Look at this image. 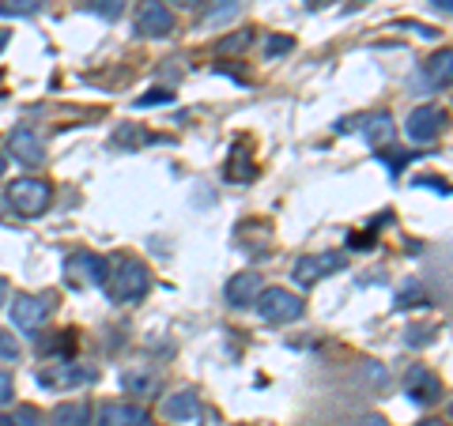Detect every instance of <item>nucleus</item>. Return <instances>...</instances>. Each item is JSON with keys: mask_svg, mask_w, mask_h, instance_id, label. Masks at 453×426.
<instances>
[{"mask_svg": "<svg viewBox=\"0 0 453 426\" xmlns=\"http://www.w3.org/2000/svg\"><path fill=\"white\" fill-rule=\"evenodd\" d=\"M53 314V298L46 294H16L12 298V306H8V317L12 324H16L19 332H38L42 324H46V317Z\"/></svg>", "mask_w": 453, "mask_h": 426, "instance_id": "obj_6", "label": "nucleus"}, {"mask_svg": "<svg viewBox=\"0 0 453 426\" xmlns=\"http://www.w3.org/2000/svg\"><path fill=\"white\" fill-rule=\"evenodd\" d=\"M163 415L170 422H186V419H196L201 415V400H196L193 389H181V392H170L163 400Z\"/></svg>", "mask_w": 453, "mask_h": 426, "instance_id": "obj_14", "label": "nucleus"}, {"mask_svg": "<svg viewBox=\"0 0 453 426\" xmlns=\"http://www.w3.org/2000/svg\"><path fill=\"white\" fill-rule=\"evenodd\" d=\"M121 385L129 389V392H140V396H151L155 389H159V377L155 374H125L121 377Z\"/></svg>", "mask_w": 453, "mask_h": 426, "instance_id": "obj_22", "label": "nucleus"}, {"mask_svg": "<svg viewBox=\"0 0 453 426\" xmlns=\"http://www.w3.org/2000/svg\"><path fill=\"white\" fill-rule=\"evenodd\" d=\"M106 294H110V302H118V306H133L140 302L148 291H151V272H148V264L144 261H133V257H121L118 264L106 272Z\"/></svg>", "mask_w": 453, "mask_h": 426, "instance_id": "obj_1", "label": "nucleus"}, {"mask_svg": "<svg viewBox=\"0 0 453 426\" xmlns=\"http://www.w3.org/2000/svg\"><path fill=\"white\" fill-rule=\"evenodd\" d=\"M46 419H42V411L31 407V404H19L12 411H0V426H42Z\"/></svg>", "mask_w": 453, "mask_h": 426, "instance_id": "obj_19", "label": "nucleus"}, {"mask_svg": "<svg viewBox=\"0 0 453 426\" xmlns=\"http://www.w3.org/2000/svg\"><path fill=\"white\" fill-rule=\"evenodd\" d=\"M0 362H19V344L12 332H0Z\"/></svg>", "mask_w": 453, "mask_h": 426, "instance_id": "obj_25", "label": "nucleus"}, {"mask_svg": "<svg viewBox=\"0 0 453 426\" xmlns=\"http://www.w3.org/2000/svg\"><path fill=\"white\" fill-rule=\"evenodd\" d=\"M449 419H453V404H449Z\"/></svg>", "mask_w": 453, "mask_h": 426, "instance_id": "obj_38", "label": "nucleus"}, {"mask_svg": "<svg viewBox=\"0 0 453 426\" xmlns=\"http://www.w3.org/2000/svg\"><path fill=\"white\" fill-rule=\"evenodd\" d=\"M125 4H129V0H80V8L95 11V16H103V19H110V23L121 16Z\"/></svg>", "mask_w": 453, "mask_h": 426, "instance_id": "obj_20", "label": "nucleus"}, {"mask_svg": "<svg viewBox=\"0 0 453 426\" xmlns=\"http://www.w3.org/2000/svg\"><path fill=\"white\" fill-rule=\"evenodd\" d=\"M8 46V31H0V49H4Z\"/></svg>", "mask_w": 453, "mask_h": 426, "instance_id": "obj_35", "label": "nucleus"}, {"mask_svg": "<svg viewBox=\"0 0 453 426\" xmlns=\"http://www.w3.org/2000/svg\"><path fill=\"white\" fill-rule=\"evenodd\" d=\"M336 268H344V257H336V253H321V257H299L291 276H295V283L310 287V283H318V276H329V272H336Z\"/></svg>", "mask_w": 453, "mask_h": 426, "instance_id": "obj_13", "label": "nucleus"}, {"mask_svg": "<svg viewBox=\"0 0 453 426\" xmlns=\"http://www.w3.org/2000/svg\"><path fill=\"white\" fill-rule=\"evenodd\" d=\"M419 426H438V419H423V422H419Z\"/></svg>", "mask_w": 453, "mask_h": 426, "instance_id": "obj_37", "label": "nucleus"}, {"mask_svg": "<svg viewBox=\"0 0 453 426\" xmlns=\"http://www.w3.org/2000/svg\"><path fill=\"white\" fill-rule=\"evenodd\" d=\"M4 166H8V159H4V151H0V174H4Z\"/></svg>", "mask_w": 453, "mask_h": 426, "instance_id": "obj_36", "label": "nucleus"}, {"mask_svg": "<svg viewBox=\"0 0 453 426\" xmlns=\"http://www.w3.org/2000/svg\"><path fill=\"white\" fill-rule=\"evenodd\" d=\"M261 291H265L261 272H238V276L226 279V291H223V298H226V306L246 309V306L257 302V294H261Z\"/></svg>", "mask_w": 453, "mask_h": 426, "instance_id": "obj_10", "label": "nucleus"}, {"mask_svg": "<svg viewBox=\"0 0 453 426\" xmlns=\"http://www.w3.org/2000/svg\"><path fill=\"white\" fill-rule=\"evenodd\" d=\"M174 4H178V8H196L201 0H174Z\"/></svg>", "mask_w": 453, "mask_h": 426, "instance_id": "obj_34", "label": "nucleus"}, {"mask_svg": "<svg viewBox=\"0 0 453 426\" xmlns=\"http://www.w3.org/2000/svg\"><path fill=\"white\" fill-rule=\"evenodd\" d=\"M250 38H253L250 31H238V34H231V38H223V42H219V49H223V53H238V49H246V46H250Z\"/></svg>", "mask_w": 453, "mask_h": 426, "instance_id": "obj_27", "label": "nucleus"}, {"mask_svg": "<svg viewBox=\"0 0 453 426\" xmlns=\"http://www.w3.org/2000/svg\"><path fill=\"white\" fill-rule=\"evenodd\" d=\"M253 306H257V317L268 324H288L306 314V302L299 294H291L288 287H265Z\"/></svg>", "mask_w": 453, "mask_h": 426, "instance_id": "obj_2", "label": "nucleus"}, {"mask_svg": "<svg viewBox=\"0 0 453 426\" xmlns=\"http://www.w3.org/2000/svg\"><path fill=\"white\" fill-rule=\"evenodd\" d=\"M404 392L412 404H434L438 392H442V381H438V374H431L427 366H412V370L404 374Z\"/></svg>", "mask_w": 453, "mask_h": 426, "instance_id": "obj_11", "label": "nucleus"}, {"mask_svg": "<svg viewBox=\"0 0 453 426\" xmlns=\"http://www.w3.org/2000/svg\"><path fill=\"white\" fill-rule=\"evenodd\" d=\"M446 110H438V106H416L412 113H408V121H404V133L408 140H416V144H431V140H438L446 133Z\"/></svg>", "mask_w": 453, "mask_h": 426, "instance_id": "obj_8", "label": "nucleus"}, {"mask_svg": "<svg viewBox=\"0 0 453 426\" xmlns=\"http://www.w3.org/2000/svg\"><path fill=\"white\" fill-rule=\"evenodd\" d=\"M427 76L438 83V87H449L453 83V49H438L427 61Z\"/></svg>", "mask_w": 453, "mask_h": 426, "instance_id": "obj_17", "label": "nucleus"}, {"mask_svg": "<svg viewBox=\"0 0 453 426\" xmlns=\"http://www.w3.org/2000/svg\"><path fill=\"white\" fill-rule=\"evenodd\" d=\"M359 426H389V422L381 415H366V419H359Z\"/></svg>", "mask_w": 453, "mask_h": 426, "instance_id": "obj_32", "label": "nucleus"}, {"mask_svg": "<svg viewBox=\"0 0 453 426\" xmlns=\"http://www.w3.org/2000/svg\"><path fill=\"white\" fill-rule=\"evenodd\" d=\"M98 426H155L144 407H136L129 400H110L98 407Z\"/></svg>", "mask_w": 453, "mask_h": 426, "instance_id": "obj_9", "label": "nucleus"}, {"mask_svg": "<svg viewBox=\"0 0 453 426\" xmlns=\"http://www.w3.org/2000/svg\"><path fill=\"white\" fill-rule=\"evenodd\" d=\"M106 272H110L106 257H98V253H91V249H76L73 257L65 261V279H68V287H103Z\"/></svg>", "mask_w": 453, "mask_h": 426, "instance_id": "obj_5", "label": "nucleus"}, {"mask_svg": "<svg viewBox=\"0 0 453 426\" xmlns=\"http://www.w3.org/2000/svg\"><path fill=\"white\" fill-rule=\"evenodd\" d=\"M133 23H136L140 38H166V34H174V11H170L163 0H140Z\"/></svg>", "mask_w": 453, "mask_h": 426, "instance_id": "obj_7", "label": "nucleus"}, {"mask_svg": "<svg viewBox=\"0 0 453 426\" xmlns=\"http://www.w3.org/2000/svg\"><path fill=\"white\" fill-rule=\"evenodd\" d=\"M42 354H46L50 362H53V359H73V354H76V332H73V329H65L61 336H53L50 344L42 339Z\"/></svg>", "mask_w": 453, "mask_h": 426, "instance_id": "obj_18", "label": "nucleus"}, {"mask_svg": "<svg viewBox=\"0 0 453 426\" xmlns=\"http://www.w3.org/2000/svg\"><path fill=\"white\" fill-rule=\"evenodd\" d=\"M416 336H412V344L416 347H423V344H431V329H412Z\"/></svg>", "mask_w": 453, "mask_h": 426, "instance_id": "obj_30", "label": "nucleus"}, {"mask_svg": "<svg viewBox=\"0 0 453 426\" xmlns=\"http://www.w3.org/2000/svg\"><path fill=\"white\" fill-rule=\"evenodd\" d=\"M50 201H53V189H50V181H42V178H19L8 186V204L16 208L23 219L42 216V211L50 208Z\"/></svg>", "mask_w": 453, "mask_h": 426, "instance_id": "obj_3", "label": "nucleus"}, {"mask_svg": "<svg viewBox=\"0 0 453 426\" xmlns=\"http://www.w3.org/2000/svg\"><path fill=\"white\" fill-rule=\"evenodd\" d=\"M42 8V0H0V16L8 19H27Z\"/></svg>", "mask_w": 453, "mask_h": 426, "instance_id": "obj_21", "label": "nucleus"}, {"mask_svg": "<svg viewBox=\"0 0 453 426\" xmlns=\"http://www.w3.org/2000/svg\"><path fill=\"white\" fill-rule=\"evenodd\" d=\"M95 381V370L91 366H80L73 359H53L46 370H38V385H46L53 392H73V389H83Z\"/></svg>", "mask_w": 453, "mask_h": 426, "instance_id": "obj_4", "label": "nucleus"}, {"mask_svg": "<svg viewBox=\"0 0 453 426\" xmlns=\"http://www.w3.org/2000/svg\"><path fill=\"white\" fill-rule=\"evenodd\" d=\"M359 133L366 136V144L371 148H389L393 144V121L389 113H371V118L359 121Z\"/></svg>", "mask_w": 453, "mask_h": 426, "instance_id": "obj_15", "label": "nucleus"}, {"mask_svg": "<svg viewBox=\"0 0 453 426\" xmlns=\"http://www.w3.org/2000/svg\"><path fill=\"white\" fill-rule=\"evenodd\" d=\"M412 306H427V294H423L419 287L396 294V309H412Z\"/></svg>", "mask_w": 453, "mask_h": 426, "instance_id": "obj_26", "label": "nucleus"}, {"mask_svg": "<svg viewBox=\"0 0 453 426\" xmlns=\"http://www.w3.org/2000/svg\"><path fill=\"white\" fill-rule=\"evenodd\" d=\"M8 148H12V155L23 163V166H42L46 163V144H42V136L35 133V129H12V136H8Z\"/></svg>", "mask_w": 453, "mask_h": 426, "instance_id": "obj_12", "label": "nucleus"}, {"mask_svg": "<svg viewBox=\"0 0 453 426\" xmlns=\"http://www.w3.org/2000/svg\"><path fill=\"white\" fill-rule=\"evenodd\" d=\"M4 302H8V283L0 279V309H4Z\"/></svg>", "mask_w": 453, "mask_h": 426, "instance_id": "obj_33", "label": "nucleus"}, {"mask_svg": "<svg viewBox=\"0 0 453 426\" xmlns=\"http://www.w3.org/2000/svg\"><path fill=\"white\" fill-rule=\"evenodd\" d=\"M12 396H16V381H12V374L0 370V411L12 404Z\"/></svg>", "mask_w": 453, "mask_h": 426, "instance_id": "obj_29", "label": "nucleus"}, {"mask_svg": "<svg viewBox=\"0 0 453 426\" xmlns=\"http://www.w3.org/2000/svg\"><path fill=\"white\" fill-rule=\"evenodd\" d=\"M226 178L238 181V186H246V181L253 178V170H250V163H246V151H234V163L226 166Z\"/></svg>", "mask_w": 453, "mask_h": 426, "instance_id": "obj_23", "label": "nucleus"}, {"mask_svg": "<svg viewBox=\"0 0 453 426\" xmlns=\"http://www.w3.org/2000/svg\"><path fill=\"white\" fill-rule=\"evenodd\" d=\"M291 46H295L291 38H283V34H268V38H265V61H276V57L291 53Z\"/></svg>", "mask_w": 453, "mask_h": 426, "instance_id": "obj_24", "label": "nucleus"}, {"mask_svg": "<svg viewBox=\"0 0 453 426\" xmlns=\"http://www.w3.org/2000/svg\"><path fill=\"white\" fill-rule=\"evenodd\" d=\"M88 422H91L88 400H68L50 411V426H88Z\"/></svg>", "mask_w": 453, "mask_h": 426, "instance_id": "obj_16", "label": "nucleus"}, {"mask_svg": "<svg viewBox=\"0 0 453 426\" xmlns=\"http://www.w3.org/2000/svg\"><path fill=\"white\" fill-rule=\"evenodd\" d=\"M431 8L434 11H449V16H453V0H431Z\"/></svg>", "mask_w": 453, "mask_h": 426, "instance_id": "obj_31", "label": "nucleus"}, {"mask_svg": "<svg viewBox=\"0 0 453 426\" xmlns=\"http://www.w3.org/2000/svg\"><path fill=\"white\" fill-rule=\"evenodd\" d=\"M174 98V91H163V87H155L151 95H144V98H136V106L140 110H148V106H159V103H170Z\"/></svg>", "mask_w": 453, "mask_h": 426, "instance_id": "obj_28", "label": "nucleus"}]
</instances>
